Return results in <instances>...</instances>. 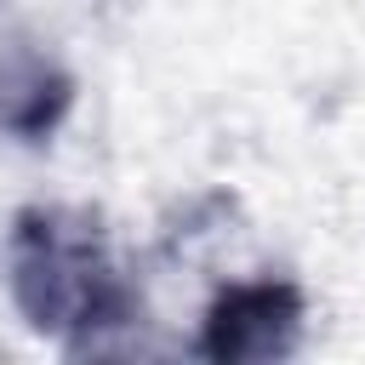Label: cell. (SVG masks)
I'll use <instances>...</instances> for the list:
<instances>
[{"label": "cell", "instance_id": "2", "mask_svg": "<svg viewBox=\"0 0 365 365\" xmlns=\"http://www.w3.org/2000/svg\"><path fill=\"white\" fill-rule=\"evenodd\" d=\"M308 331V291L291 274H257V279H222L211 302L200 308V331L188 354L217 365L245 359H291Z\"/></svg>", "mask_w": 365, "mask_h": 365}, {"label": "cell", "instance_id": "3", "mask_svg": "<svg viewBox=\"0 0 365 365\" xmlns=\"http://www.w3.org/2000/svg\"><path fill=\"white\" fill-rule=\"evenodd\" d=\"M68 108H74V74L17 17V6L0 0V137L51 143Z\"/></svg>", "mask_w": 365, "mask_h": 365}, {"label": "cell", "instance_id": "1", "mask_svg": "<svg viewBox=\"0 0 365 365\" xmlns=\"http://www.w3.org/2000/svg\"><path fill=\"white\" fill-rule=\"evenodd\" d=\"M6 297L29 331L51 336L68 359L148 354V297L114 257L91 205H23L6 222Z\"/></svg>", "mask_w": 365, "mask_h": 365}]
</instances>
